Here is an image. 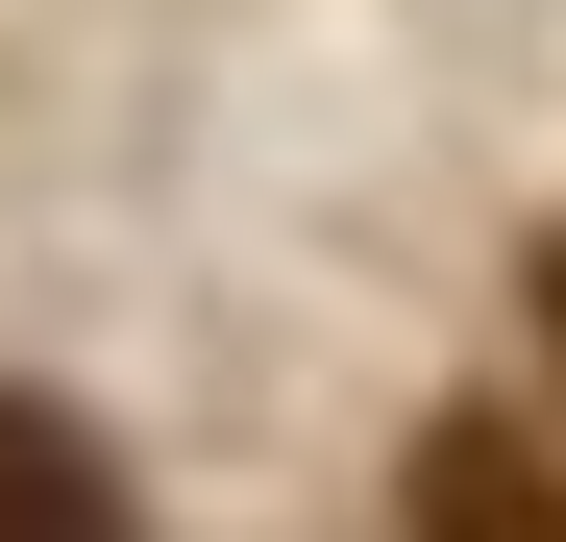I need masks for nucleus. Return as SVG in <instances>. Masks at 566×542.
<instances>
[{
	"label": "nucleus",
	"instance_id": "nucleus-1",
	"mask_svg": "<svg viewBox=\"0 0 566 542\" xmlns=\"http://www.w3.org/2000/svg\"><path fill=\"white\" fill-rule=\"evenodd\" d=\"M395 542H566V469H542V419H419V469H395Z\"/></svg>",
	"mask_w": 566,
	"mask_h": 542
},
{
	"label": "nucleus",
	"instance_id": "nucleus-2",
	"mask_svg": "<svg viewBox=\"0 0 566 542\" xmlns=\"http://www.w3.org/2000/svg\"><path fill=\"white\" fill-rule=\"evenodd\" d=\"M0 542H148V518H124V469H99V419L0 395Z\"/></svg>",
	"mask_w": 566,
	"mask_h": 542
},
{
	"label": "nucleus",
	"instance_id": "nucleus-3",
	"mask_svg": "<svg viewBox=\"0 0 566 542\" xmlns=\"http://www.w3.org/2000/svg\"><path fill=\"white\" fill-rule=\"evenodd\" d=\"M517 296H542V371H566V222H542V271H517Z\"/></svg>",
	"mask_w": 566,
	"mask_h": 542
}]
</instances>
